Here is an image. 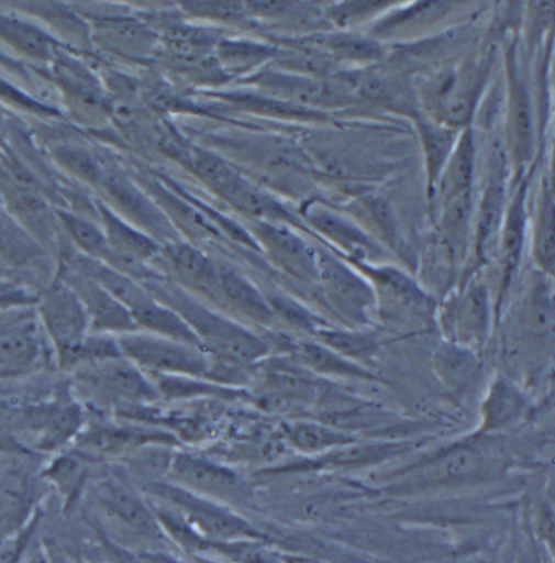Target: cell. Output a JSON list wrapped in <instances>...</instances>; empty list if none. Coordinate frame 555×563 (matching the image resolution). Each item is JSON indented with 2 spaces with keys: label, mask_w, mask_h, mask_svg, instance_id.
Returning <instances> with one entry per match:
<instances>
[{
  "label": "cell",
  "mask_w": 555,
  "mask_h": 563,
  "mask_svg": "<svg viewBox=\"0 0 555 563\" xmlns=\"http://www.w3.org/2000/svg\"><path fill=\"white\" fill-rule=\"evenodd\" d=\"M279 47L252 40L222 38L215 47L217 63L225 76L252 73L264 64L279 57Z\"/></svg>",
  "instance_id": "cell-38"
},
{
  "label": "cell",
  "mask_w": 555,
  "mask_h": 563,
  "mask_svg": "<svg viewBox=\"0 0 555 563\" xmlns=\"http://www.w3.org/2000/svg\"><path fill=\"white\" fill-rule=\"evenodd\" d=\"M296 49L311 51L337 63L370 64L384 57L378 41L354 33H317L296 41Z\"/></svg>",
  "instance_id": "cell-28"
},
{
  "label": "cell",
  "mask_w": 555,
  "mask_h": 563,
  "mask_svg": "<svg viewBox=\"0 0 555 563\" xmlns=\"http://www.w3.org/2000/svg\"><path fill=\"white\" fill-rule=\"evenodd\" d=\"M79 379L101 395L127 402H148L160 398V391L145 376L144 369L138 368L126 357L82 365Z\"/></svg>",
  "instance_id": "cell-20"
},
{
  "label": "cell",
  "mask_w": 555,
  "mask_h": 563,
  "mask_svg": "<svg viewBox=\"0 0 555 563\" xmlns=\"http://www.w3.org/2000/svg\"><path fill=\"white\" fill-rule=\"evenodd\" d=\"M49 69L53 80L59 85L64 93L73 98L74 103L84 104V108H90V110L103 108L107 95L100 80L66 49L60 47L59 53L49 64Z\"/></svg>",
  "instance_id": "cell-30"
},
{
  "label": "cell",
  "mask_w": 555,
  "mask_h": 563,
  "mask_svg": "<svg viewBox=\"0 0 555 563\" xmlns=\"http://www.w3.org/2000/svg\"><path fill=\"white\" fill-rule=\"evenodd\" d=\"M42 254V246L16 223L0 213V257L13 264L30 263Z\"/></svg>",
  "instance_id": "cell-43"
},
{
  "label": "cell",
  "mask_w": 555,
  "mask_h": 563,
  "mask_svg": "<svg viewBox=\"0 0 555 563\" xmlns=\"http://www.w3.org/2000/svg\"><path fill=\"white\" fill-rule=\"evenodd\" d=\"M530 409V401L513 378L497 375L480 404L479 437L497 435L517 426Z\"/></svg>",
  "instance_id": "cell-23"
},
{
  "label": "cell",
  "mask_w": 555,
  "mask_h": 563,
  "mask_svg": "<svg viewBox=\"0 0 555 563\" xmlns=\"http://www.w3.org/2000/svg\"><path fill=\"white\" fill-rule=\"evenodd\" d=\"M91 40L104 51L132 60H147L158 53L157 30L134 16H97Z\"/></svg>",
  "instance_id": "cell-21"
},
{
  "label": "cell",
  "mask_w": 555,
  "mask_h": 563,
  "mask_svg": "<svg viewBox=\"0 0 555 563\" xmlns=\"http://www.w3.org/2000/svg\"><path fill=\"white\" fill-rule=\"evenodd\" d=\"M517 563H543V559H541L540 551H537V545L533 538H530V541H524L523 544H521Z\"/></svg>",
  "instance_id": "cell-50"
},
{
  "label": "cell",
  "mask_w": 555,
  "mask_h": 563,
  "mask_svg": "<svg viewBox=\"0 0 555 563\" xmlns=\"http://www.w3.org/2000/svg\"><path fill=\"white\" fill-rule=\"evenodd\" d=\"M38 313L60 365L73 366L80 345L90 334V321L79 298L57 277L40 297Z\"/></svg>",
  "instance_id": "cell-10"
},
{
  "label": "cell",
  "mask_w": 555,
  "mask_h": 563,
  "mask_svg": "<svg viewBox=\"0 0 555 563\" xmlns=\"http://www.w3.org/2000/svg\"><path fill=\"white\" fill-rule=\"evenodd\" d=\"M160 261L170 274L173 284L181 287L188 294L201 297L222 307L219 291V273L217 263L204 251L192 244L179 242L162 244L160 253L155 257ZM154 261V263H155Z\"/></svg>",
  "instance_id": "cell-18"
},
{
  "label": "cell",
  "mask_w": 555,
  "mask_h": 563,
  "mask_svg": "<svg viewBox=\"0 0 555 563\" xmlns=\"http://www.w3.org/2000/svg\"><path fill=\"white\" fill-rule=\"evenodd\" d=\"M436 378L452 395L462 396L476 382L480 372L479 352L445 341L433 354Z\"/></svg>",
  "instance_id": "cell-31"
},
{
  "label": "cell",
  "mask_w": 555,
  "mask_h": 563,
  "mask_svg": "<svg viewBox=\"0 0 555 563\" xmlns=\"http://www.w3.org/2000/svg\"><path fill=\"white\" fill-rule=\"evenodd\" d=\"M167 471L171 484L225 507H252L255 501L252 485L238 473L206 457L189 453L171 454Z\"/></svg>",
  "instance_id": "cell-8"
},
{
  "label": "cell",
  "mask_w": 555,
  "mask_h": 563,
  "mask_svg": "<svg viewBox=\"0 0 555 563\" xmlns=\"http://www.w3.org/2000/svg\"><path fill=\"white\" fill-rule=\"evenodd\" d=\"M0 191L5 196L7 206L15 217L16 223L35 240L51 242L56 235V212L47 207L35 189L19 185L9 176L0 178Z\"/></svg>",
  "instance_id": "cell-27"
},
{
  "label": "cell",
  "mask_w": 555,
  "mask_h": 563,
  "mask_svg": "<svg viewBox=\"0 0 555 563\" xmlns=\"http://www.w3.org/2000/svg\"><path fill=\"white\" fill-rule=\"evenodd\" d=\"M284 563H330L321 559L311 558V555L293 554V552H280Z\"/></svg>",
  "instance_id": "cell-52"
},
{
  "label": "cell",
  "mask_w": 555,
  "mask_h": 563,
  "mask_svg": "<svg viewBox=\"0 0 555 563\" xmlns=\"http://www.w3.org/2000/svg\"><path fill=\"white\" fill-rule=\"evenodd\" d=\"M440 322L446 341L479 352L492 328V301L486 284L479 279L466 280L465 287L443 305Z\"/></svg>",
  "instance_id": "cell-13"
},
{
  "label": "cell",
  "mask_w": 555,
  "mask_h": 563,
  "mask_svg": "<svg viewBox=\"0 0 555 563\" xmlns=\"http://www.w3.org/2000/svg\"><path fill=\"white\" fill-rule=\"evenodd\" d=\"M38 344L32 329L0 338V375L22 372L35 362Z\"/></svg>",
  "instance_id": "cell-44"
},
{
  "label": "cell",
  "mask_w": 555,
  "mask_h": 563,
  "mask_svg": "<svg viewBox=\"0 0 555 563\" xmlns=\"http://www.w3.org/2000/svg\"><path fill=\"white\" fill-rule=\"evenodd\" d=\"M554 339V303L551 277L537 274L518 305L509 334V361H530L531 352L544 355Z\"/></svg>",
  "instance_id": "cell-9"
},
{
  "label": "cell",
  "mask_w": 555,
  "mask_h": 563,
  "mask_svg": "<svg viewBox=\"0 0 555 563\" xmlns=\"http://www.w3.org/2000/svg\"><path fill=\"white\" fill-rule=\"evenodd\" d=\"M64 284L69 285L70 290L77 295L84 310H86L90 331L100 334L120 335L126 332L138 331L127 308L121 305L116 298L111 297L98 282L87 276L76 264L64 260L57 274Z\"/></svg>",
  "instance_id": "cell-16"
},
{
  "label": "cell",
  "mask_w": 555,
  "mask_h": 563,
  "mask_svg": "<svg viewBox=\"0 0 555 563\" xmlns=\"http://www.w3.org/2000/svg\"><path fill=\"white\" fill-rule=\"evenodd\" d=\"M191 563H230L222 561V559L214 558V555H191Z\"/></svg>",
  "instance_id": "cell-53"
},
{
  "label": "cell",
  "mask_w": 555,
  "mask_h": 563,
  "mask_svg": "<svg viewBox=\"0 0 555 563\" xmlns=\"http://www.w3.org/2000/svg\"><path fill=\"white\" fill-rule=\"evenodd\" d=\"M348 263L370 282L377 297V310L386 308V313L398 321L399 318L404 321H424L435 314V300L402 271L386 264L362 261Z\"/></svg>",
  "instance_id": "cell-12"
},
{
  "label": "cell",
  "mask_w": 555,
  "mask_h": 563,
  "mask_svg": "<svg viewBox=\"0 0 555 563\" xmlns=\"http://www.w3.org/2000/svg\"><path fill=\"white\" fill-rule=\"evenodd\" d=\"M56 219L80 254L107 263L111 250L101 225L88 217L63 209L56 210Z\"/></svg>",
  "instance_id": "cell-39"
},
{
  "label": "cell",
  "mask_w": 555,
  "mask_h": 563,
  "mask_svg": "<svg viewBox=\"0 0 555 563\" xmlns=\"http://www.w3.org/2000/svg\"><path fill=\"white\" fill-rule=\"evenodd\" d=\"M97 488L101 505L121 523L126 525L137 534L148 536V538L164 536V529L158 525L154 508L148 507L144 498L123 479L110 477Z\"/></svg>",
  "instance_id": "cell-25"
},
{
  "label": "cell",
  "mask_w": 555,
  "mask_h": 563,
  "mask_svg": "<svg viewBox=\"0 0 555 563\" xmlns=\"http://www.w3.org/2000/svg\"><path fill=\"white\" fill-rule=\"evenodd\" d=\"M0 66L3 67H10V69L20 70L22 67H20L19 60L10 59V57H7L5 54L0 53Z\"/></svg>",
  "instance_id": "cell-54"
},
{
  "label": "cell",
  "mask_w": 555,
  "mask_h": 563,
  "mask_svg": "<svg viewBox=\"0 0 555 563\" xmlns=\"http://www.w3.org/2000/svg\"><path fill=\"white\" fill-rule=\"evenodd\" d=\"M217 273L222 308H229L240 317L266 328L277 324L279 320L270 308L266 294H263L252 280L223 263H217Z\"/></svg>",
  "instance_id": "cell-26"
},
{
  "label": "cell",
  "mask_w": 555,
  "mask_h": 563,
  "mask_svg": "<svg viewBox=\"0 0 555 563\" xmlns=\"http://www.w3.org/2000/svg\"><path fill=\"white\" fill-rule=\"evenodd\" d=\"M492 59L493 53L474 56L462 66L436 74L424 95L428 117L456 131L468 125L477 113V103L489 79Z\"/></svg>",
  "instance_id": "cell-3"
},
{
  "label": "cell",
  "mask_w": 555,
  "mask_h": 563,
  "mask_svg": "<svg viewBox=\"0 0 555 563\" xmlns=\"http://www.w3.org/2000/svg\"><path fill=\"white\" fill-rule=\"evenodd\" d=\"M189 169L222 201L255 222L284 223L292 229H301L300 220L282 202L214 152L195 145Z\"/></svg>",
  "instance_id": "cell-2"
},
{
  "label": "cell",
  "mask_w": 555,
  "mask_h": 563,
  "mask_svg": "<svg viewBox=\"0 0 555 563\" xmlns=\"http://www.w3.org/2000/svg\"><path fill=\"white\" fill-rule=\"evenodd\" d=\"M311 339L352 362H355V358L368 357L378 347L377 338L370 332L360 331V329H337L331 324H324L323 328L318 329L317 334Z\"/></svg>",
  "instance_id": "cell-42"
},
{
  "label": "cell",
  "mask_w": 555,
  "mask_h": 563,
  "mask_svg": "<svg viewBox=\"0 0 555 563\" xmlns=\"http://www.w3.org/2000/svg\"><path fill=\"white\" fill-rule=\"evenodd\" d=\"M144 490L178 511L209 542H269V536L259 531L246 518L240 517L233 508L192 494L178 485L154 481L145 484Z\"/></svg>",
  "instance_id": "cell-4"
},
{
  "label": "cell",
  "mask_w": 555,
  "mask_h": 563,
  "mask_svg": "<svg viewBox=\"0 0 555 563\" xmlns=\"http://www.w3.org/2000/svg\"><path fill=\"white\" fill-rule=\"evenodd\" d=\"M138 558L145 563H185L167 552H141Z\"/></svg>",
  "instance_id": "cell-51"
},
{
  "label": "cell",
  "mask_w": 555,
  "mask_h": 563,
  "mask_svg": "<svg viewBox=\"0 0 555 563\" xmlns=\"http://www.w3.org/2000/svg\"><path fill=\"white\" fill-rule=\"evenodd\" d=\"M0 41L9 44L20 56L29 57L44 66H49L63 47L59 41L54 40V36L42 26L23 16L3 12H0Z\"/></svg>",
  "instance_id": "cell-29"
},
{
  "label": "cell",
  "mask_w": 555,
  "mask_h": 563,
  "mask_svg": "<svg viewBox=\"0 0 555 563\" xmlns=\"http://www.w3.org/2000/svg\"><path fill=\"white\" fill-rule=\"evenodd\" d=\"M490 464L492 457L487 453V448L477 443V440H469L453 444L448 450L435 454L432 460L396 474L399 483L395 487L429 488L465 483L484 476Z\"/></svg>",
  "instance_id": "cell-11"
},
{
  "label": "cell",
  "mask_w": 555,
  "mask_h": 563,
  "mask_svg": "<svg viewBox=\"0 0 555 563\" xmlns=\"http://www.w3.org/2000/svg\"><path fill=\"white\" fill-rule=\"evenodd\" d=\"M318 282L328 305L345 324L365 328L377 310V297L370 282L334 251L318 250Z\"/></svg>",
  "instance_id": "cell-6"
},
{
  "label": "cell",
  "mask_w": 555,
  "mask_h": 563,
  "mask_svg": "<svg viewBox=\"0 0 555 563\" xmlns=\"http://www.w3.org/2000/svg\"><path fill=\"white\" fill-rule=\"evenodd\" d=\"M385 7V2H345L331 9V19L340 25H348L355 20L377 12Z\"/></svg>",
  "instance_id": "cell-48"
},
{
  "label": "cell",
  "mask_w": 555,
  "mask_h": 563,
  "mask_svg": "<svg viewBox=\"0 0 555 563\" xmlns=\"http://www.w3.org/2000/svg\"><path fill=\"white\" fill-rule=\"evenodd\" d=\"M266 298L274 313H276L277 320L287 322V324L292 325L293 329H299L301 332H307L311 338L317 334L318 329L328 324V322L314 317L310 310L301 307L299 301L287 297V295L270 291L266 295Z\"/></svg>",
  "instance_id": "cell-45"
},
{
  "label": "cell",
  "mask_w": 555,
  "mask_h": 563,
  "mask_svg": "<svg viewBox=\"0 0 555 563\" xmlns=\"http://www.w3.org/2000/svg\"><path fill=\"white\" fill-rule=\"evenodd\" d=\"M162 442H167V437H160V433L137 429H118V427L91 430L80 439V444L87 451L101 454H118L144 446V444Z\"/></svg>",
  "instance_id": "cell-41"
},
{
  "label": "cell",
  "mask_w": 555,
  "mask_h": 563,
  "mask_svg": "<svg viewBox=\"0 0 555 563\" xmlns=\"http://www.w3.org/2000/svg\"><path fill=\"white\" fill-rule=\"evenodd\" d=\"M507 151L502 142H496L490 148L489 172H487L486 185H484L482 198H480L477 213L473 216V242L474 260L482 261L487 251L499 240L502 229L503 217H506L507 181H509V162L506 158Z\"/></svg>",
  "instance_id": "cell-15"
},
{
  "label": "cell",
  "mask_w": 555,
  "mask_h": 563,
  "mask_svg": "<svg viewBox=\"0 0 555 563\" xmlns=\"http://www.w3.org/2000/svg\"><path fill=\"white\" fill-rule=\"evenodd\" d=\"M531 253L534 264L544 276L553 279L555 244H554V195L551 175L543 179L541 195L534 207L533 239H531Z\"/></svg>",
  "instance_id": "cell-37"
},
{
  "label": "cell",
  "mask_w": 555,
  "mask_h": 563,
  "mask_svg": "<svg viewBox=\"0 0 555 563\" xmlns=\"http://www.w3.org/2000/svg\"><path fill=\"white\" fill-rule=\"evenodd\" d=\"M414 121L419 129V135H421L422 147H424L429 199L430 202H433L436 183H439L440 175L458 142L459 134L456 129L446 128V125L433 121L428 114L419 113Z\"/></svg>",
  "instance_id": "cell-36"
},
{
  "label": "cell",
  "mask_w": 555,
  "mask_h": 563,
  "mask_svg": "<svg viewBox=\"0 0 555 563\" xmlns=\"http://www.w3.org/2000/svg\"><path fill=\"white\" fill-rule=\"evenodd\" d=\"M252 235L260 253H266L270 263L287 276L307 284H317V247H311L304 242L292 227L284 223L255 222Z\"/></svg>",
  "instance_id": "cell-17"
},
{
  "label": "cell",
  "mask_w": 555,
  "mask_h": 563,
  "mask_svg": "<svg viewBox=\"0 0 555 563\" xmlns=\"http://www.w3.org/2000/svg\"><path fill=\"white\" fill-rule=\"evenodd\" d=\"M142 285L155 300L167 305L185 320L198 338L202 351L215 365L232 369L246 368L270 354L266 339L259 338L240 322L217 313L195 295L182 290L164 276L142 282Z\"/></svg>",
  "instance_id": "cell-1"
},
{
  "label": "cell",
  "mask_w": 555,
  "mask_h": 563,
  "mask_svg": "<svg viewBox=\"0 0 555 563\" xmlns=\"http://www.w3.org/2000/svg\"><path fill=\"white\" fill-rule=\"evenodd\" d=\"M97 188L107 196L108 206L123 217L126 222L165 244L176 242L175 227L170 217L162 210L142 186L135 185L131 176L120 166L103 158Z\"/></svg>",
  "instance_id": "cell-7"
},
{
  "label": "cell",
  "mask_w": 555,
  "mask_h": 563,
  "mask_svg": "<svg viewBox=\"0 0 555 563\" xmlns=\"http://www.w3.org/2000/svg\"><path fill=\"white\" fill-rule=\"evenodd\" d=\"M409 448L411 444L404 442L360 443L357 440V442L336 448L330 453L314 456L308 463L320 470H355V467H367L392 460L398 454L406 453Z\"/></svg>",
  "instance_id": "cell-33"
},
{
  "label": "cell",
  "mask_w": 555,
  "mask_h": 563,
  "mask_svg": "<svg viewBox=\"0 0 555 563\" xmlns=\"http://www.w3.org/2000/svg\"><path fill=\"white\" fill-rule=\"evenodd\" d=\"M181 9L191 19L209 22L236 23L249 19L243 2H182Z\"/></svg>",
  "instance_id": "cell-46"
},
{
  "label": "cell",
  "mask_w": 555,
  "mask_h": 563,
  "mask_svg": "<svg viewBox=\"0 0 555 563\" xmlns=\"http://www.w3.org/2000/svg\"><path fill=\"white\" fill-rule=\"evenodd\" d=\"M129 313H131L138 331L151 332V334L162 335V338L201 349L198 338L185 320L170 307L155 300L151 294L141 303L135 305Z\"/></svg>",
  "instance_id": "cell-35"
},
{
  "label": "cell",
  "mask_w": 555,
  "mask_h": 563,
  "mask_svg": "<svg viewBox=\"0 0 555 563\" xmlns=\"http://www.w3.org/2000/svg\"><path fill=\"white\" fill-rule=\"evenodd\" d=\"M301 216L318 236H324V240L345 254L344 260L377 263L384 257V247L378 242L367 235L357 223L345 219L326 203L307 202L301 207Z\"/></svg>",
  "instance_id": "cell-19"
},
{
  "label": "cell",
  "mask_w": 555,
  "mask_h": 563,
  "mask_svg": "<svg viewBox=\"0 0 555 563\" xmlns=\"http://www.w3.org/2000/svg\"><path fill=\"white\" fill-rule=\"evenodd\" d=\"M29 427L40 435L44 450L66 443L82 426V410L73 402H56L29 413Z\"/></svg>",
  "instance_id": "cell-34"
},
{
  "label": "cell",
  "mask_w": 555,
  "mask_h": 563,
  "mask_svg": "<svg viewBox=\"0 0 555 563\" xmlns=\"http://www.w3.org/2000/svg\"><path fill=\"white\" fill-rule=\"evenodd\" d=\"M286 439L296 450L311 456H320L336 448L357 442V439L348 433L317 422L290 423L286 427Z\"/></svg>",
  "instance_id": "cell-40"
},
{
  "label": "cell",
  "mask_w": 555,
  "mask_h": 563,
  "mask_svg": "<svg viewBox=\"0 0 555 563\" xmlns=\"http://www.w3.org/2000/svg\"><path fill=\"white\" fill-rule=\"evenodd\" d=\"M526 195L528 181H521L520 188L507 203L506 217H503L502 229H500L499 240H497L500 263L499 294H497L496 303L497 317L502 311L503 301H506L507 295L512 288L514 274L518 273V267H520L524 243H526Z\"/></svg>",
  "instance_id": "cell-22"
},
{
  "label": "cell",
  "mask_w": 555,
  "mask_h": 563,
  "mask_svg": "<svg viewBox=\"0 0 555 563\" xmlns=\"http://www.w3.org/2000/svg\"><path fill=\"white\" fill-rule=\"evenodd\" d=\"M360 203L365 216L374 223L375 230L384 236L389 246L395 247L399 240L398 230H396L395 216L389 210L388 202L378 196H367V198H362Z\"/></svg>",
  "instance_id": "cell-47"
},
{
  "label": "cell",
  "mask_w": 555,
  "mask_h": 563,
  "mask_svg": "<svg viewBox=\"0 0 555 563\" xmlns=\"http://www.w3.org/2000/svg\"><path fill=\"white\" fill-rule=\"evenodd\" d=\"M116 338L124 357L144 372L217 379V365L201 349L145 331L126 332Z\"/></svg>",
  "instance_id": "cell-5"
},
{
  "label": "cell",
  "mask_w": 555,
  "mask_h": 563,
  "mask_svg": "<svg viewBox=\"0 0 555 563\" xmlns=\"http://www.w3.org/2000/svg\"><path fill=\"white\" fill-rule=\"evenodd\" d=\"M103 541L104 551H107L108 559L111 563H145L138 555L132 554L121 545L114 544L110 539H101Z\"/></svg>",
  "instance_id": "cell-49"
},
{
  "label": "cell",
  "mask_w": 555,
  "mask_h": 563,
  "mask_svg": "<svg viewBox=\"0 0 555 563\" xmlns=\"http://www.w3.org/2000/svg\"><path fill=\"white\" fill-rule=\"evenodd\" d=\"M355 95H357V100L370 101V103L380 104V107L406 111L412 118L419 114L411 87H409L408 81L402 77L395 76V74L378 73V70H358Z\"/></svg>",
  "instance_id": "cell-32"
},
{
  "label": "cell",
  "mask_w": 555,
  "mask_h": 563,
  "mask_svg": "<svg viewBox=\"0 0 555 563\" xmlns=\"http://www.w3.org/2000/svg\"><path fill=\"white\" fill-rule=\"evenodd\" d=\"M507 63V154L514 168L523 172L534 154V113L526 77L521 70L517 49L510 46Z\"/></svg>",
  "instance_id": "cell-14"
},
{
  "label": "cell",
  "mask_w": 555,
  "mask_h": 563,
  "mask_svg": "<svg viewBox=\"0 0 555 563\" xmlns=\"http://www.w3.org/2000/svg\"><path fill=\"white\" fill-rule=\"evenodd\" d=\"M267 342L270 347L279 345L280 351L287 354V357L299 363L301 368L308 369V372L337 376V378L375 379V376L368 373V369H365L360 363L342 357L314 339L289 338V335L279 334L273 342Z\"/></svg>",
  "instance_id": "cell-24"
}]
</instances>
